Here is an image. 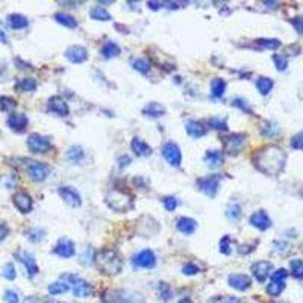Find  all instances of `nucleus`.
I'll use <instances>...</instances> for the list:
<instances>
[{"mask_svg": "<svg viewBox=\"0 0 303 303\" xmlns=\"http://www.w3.org/2000/svg\"><path fill=\"white\" fill-rule=\"evenodd\" d=\"M253 163L259 171L269 176H277L287 163V155L277 146H265L256 152Z\"/></svg>", "mask_w": 303, "mask_h": 303, "instance_id": "obj_1", "label": "nucleus"}, {"mask_svg": "<svg viewBox=\"0 0 303 303\" xmlns=\"http://www.w3.org/2000/svg\"><path fill=\"white\" fill-rule=\"evenodd\" d=\"M94 261L103 275H118L123 269L121 258L114 250H108V248H103V250L97 252Z\"/></svg>", "mask_w": 303, "mask_h": 303, "instance_id": "obj_2", "label": "nucleus"}, {"mask_svg": "<svg viewBox=\"0 0 303 303\" xmlns=\"http://www.w3.org/2000/svg\"><path fill=\"white\" fill-rule=\"evenodd\" d=\"M105 202H106V205H108L115 212H126V211H129L134 206L132 197L128 193H124L121 190L110 191L108 194H106Z\"/></svg>", "mask_w": 303, "mask_h": 303, "instance_id": "obj_3", "label": "nucleus"}, {"mask_svg": "<svg viewBox=\"0 0 303 303\" xmlns=\"http://www.w3.org/2000/svg\"><path fill=\"white\" fill-rule=\"evenodd\" d=\"M220 181H221L220 174H212V176L203 177V179H199L197 185H199V190L202 193H205L208 197H216V194L219 191Z\"/></svg>", "mask_w": 303, "mask_h": 303, "instance_id": "obj_4", "label": "nucleus"}, {"mask_svg": "<svg viewBox=\"0 0 303 303\" xmlns=\"http://www.w3.org/2000/svg\"><path fill=\"white\" fill-rule=\"evenodd\" d=\"M224 149L229 155H238L243 149H244V144H246V135L243 134H230L224 138Z\"/></svg>", "mask_w": 303, "mask_h": 303, "instance_id": "obj_5", "label": "nucleus"}, {"mask_svg": "<svg viewBox=\"0 0 303 303\" xmlns=\"http://www.w3.org/2000/svg\"><path fill=\"white\" fill-rule=\"evenodd\" d=\"M163 156L165 158V161L173 165V167H179L181 163H182V153H181V149L179 146L176 144V142H165L163 146Z\"/></svg>", "mask_w": 303, "mask_h": 303, "instance_id": "obj_6", "label": "nucleus"}, {"mask_svg": "<svg viewBox=\"0 0 303 303\" xmlns=\"http://www.w3.org/2000/svg\"><path fill=\"white\" fill-rule=\"evenodd\" d=\"M132 264L137 267V269H153V267L156 265V256H155L153 250H150V248H144V250L138 252L134 256Z\"/></svg>", "mask_w": 303, "mask_h": 303, "instance_id": "obj_7", "label": "nucleus"}, {"mask_svg": "<svg viewBox=\"0 0 303 303\" xmlns=\"http://www.w3.org/2000/svg\"><path fill=\"white\" fill-rule=\"evenodd\" d=\"M28 174H29V177L32 181L43 182L44 179H47V176L50 174V167L47 164H43V163L32 161V163H29Z\"/></svg>", "mask_w": 303, "mask_h": 303, "instance_id": "obj_8", "label": "nucleus"}, {"mask_svg": "<svg viewBox=\"0 0 303 303\" xmlns=\"http://www.w3.org/2000/svg\"><path fill=\"white\" fill-rule=\"evenodd\" d=\"M28 147L33 153H44L50 149V139L40 134H32L28 138Z\"/></svg>", "mask_w": 303, "mask_h": 303, "instance_id": "obj_9", "label": "nucleus"}, {"mask_svg": "<svg viewBox=\"0 0 303 303\" xmlns=\"http://www.w3.org/2000/svg\"><path fill=\"white\" fill-rule=\"evenodd\" d=\"M272 270H273V264L269 261H258L252 265V275L261 283L265 282L267 277L272 275Z\"/></svg>", "mask_w": 303, "mask_h": 303, "instance_id": "obj_10", "label": "nucleus"}, {"mask_svg": "<svg viewBox=\"0 0 303 303\" xmlns=\"http://www.w3.org/2000/svg\"><path fill=\"white\" fill-rule=\"evenodd\" d=\"M58 194L61 195V199H62L65 203H68L70 206H73V208H78V206H81V203H82L81 194H79L73 187H59Z\"/></svg>", "mask_w": 303, "mask_h": 303, "instance_id": "obj_11", "label": "nucleus"}, {"mask_svg": "<svg viewBox=\"0 0 303 303\" xmlns=\"http://www.w3.org/2000/svg\"><path fill=\"white\" fill-rule=\"evenodd\" d=\"M15 258L19 259L25 267H26V272L30 277L37 276L38 275V265H37V261L35 258L29 253V252H25V250H20L15 253Z\"/></svg>", "mask_w": 303, "mask_h": 303, "instance_id": "obj_12", "label": "nucleus"}, {"mask_svg": "<svg viewBox=\"0 0 303 303\" xmlns=\"http://www.w3.org/2000/svg\"><path fill=\"white\" fill-rule=\"evenodd\" d=\"M65 56L70 62L73 64H82L88 59V52L82 46H70L65 50Z\"/></svg>", "mask_w": 303, "mask_h": 303, "instance_id": "obj_13", "label": "nucleus"}, {"mask_svg": "<svg viewBox=\"0 0 303 303\" xmlns=\"http://www.w3.org/2000/svg\"><path fill=\"white\" fill-rule=\"evenodd\" d=\"M76 248H75V243L68 240V238H61L58 241V244L53 248V253L61 256V258H71L75 255Z\"/></svg>", "mask_w": 303, "mask_h": 303, "instance_id": "obj_14", "label": "nucleus"}, {"mask_svg": "<svg viewBox=\"0 0 303 303\" xmlns=\"http://www.w3.org/2000/svg\"><path fill=\"white\" fill-rule=\"evenodd\" d=\"M227 283L234 290L246 291V290H248L252 287V279H250V276H247V275H230L227 277Z\"/></svg>", "mask_w": 303, "mask_h": 303, "instance_id": "obj_15", "label": "nucleus"}, {"mask_svg": "<svg viewBox=\"0 0 303 303\" xmlns=\"http://www.w3.org/2000/svg\"><path fill=\"white\" fill-rule=\"evenodd\" d=\"M12 200H14L15 208L19 209L20 212L28 214V212L32 211L33 203H32V197H30V195H29L28 193H23V191L17 193V194L14 195V199H12Z\"/></svg>", "mask_w": 303, "mask_h": 303, "instance_id": "obj_16", "label": "nucleus"}, {"mask_svg": "<svg viewBox=\"0 0 303 303\" xmlns=\"http://www.w3.org/2000/svg\"><path fill=\"white\" fill-rule=\"evenodd\" d=\"M250 224L259 230H267L270 226H272V220L269 217V214H267L265 211H256L255 214H252L250 216Z\"/></svg>", "mask_w": 303, "mask_h": 303, "instance_id": "obj_17", "label": "nucleus"}, {"mask_svg": "<svg viewBox=\"0 0 303 303\" xmlns=\"http://www.w3.org/2000/svg\"><path fill=\"white\" fill-rule=\"evenodd\" d=\"M71 290H73V294L76 297H88L93 293L91 285L81 277H76L73 282H71Z\"/></svg>", "mask_w": 303, "mask_h": 303, "instance_id": "obj_18", "label": "nucleus"}, {"mask_svg": "<svg viewBox=\"0 0 303 303\" xmlns=\"http://www.w3.org/2000/svg\"><path fill=\"white\" fill-rule=\"evenodd\" d=\"M28 117L25 114H11L8 117V126L15 132H23L28 126Z\"/></svg>", "mask_w": 303, "mask_h": 303, "instance_id": "obj_19", "label": "nucleus"}, {"mask_svg": "<svg viewBox=\"0 0 303 303\" xmlns=\"http://www.w3.org/2000/svg\"><path fill=\"white\" fill-rule=\"evenodd\" d=\"M49 108L50 111H53L55 114L61 115V117H65L68 115V105L65 103V100L59 96H53L50 100H49Z\"/></svg>", "mask_w": 303, "mask_h": 303, "instance_id": "obj_20", "label": "nucleus"}, {"mask_svg": "<svg viewBox=\"0 0 303 303\" xmlns=\"http://www.w3.org/2000/svg\"><path fill=\"white\" fill-rule=\"evenodd\" d=\"M131 147L135 152V155L138 156H150L152 155V147L147 144L144 139H141L138 137H135L131 142Z\"/></svg>", "mask_w": 303, "mask_h": 303, "instance_id": "obj_21", "label": "nucleus"}, {"mask_svg": "<svg viewBox=\"0 0 303 303\" xmlns=\"http://www.w3.org/2000/svg\"><path fill=\"white\" fill-rule=\"evenodd\" d=\"M187 134L191 137V138H200L203 135H206V128L200 121H195V120H191L187 123Z\"/></svg>", "mask_w": 303, "mask_h": 303, "instance_id": "obj_22", "label": "nucleus"}, {"mask_svg": "<svg viewBox=\"0 0 303 303\" xmlns=\"http://www.w3.org/2000/svg\"><path fill=\"white\" fill-rule=\"evenodd\" d=\"M176 227L179 229L182 234L190 235V234L194 232L195 227H197V223H195V220H193L190 217H181L179 220L176 221Z\"/></svg>", "mask_w": 303, "mask_h": 303, "instance_id": "obj_23", "label": "nucleus"}, {"mask_svg": "<svg viewBox=\"0 0 303 303\" xmlns=\"http://www.w3.org/2000/svg\"><path fill=\"white\" fill-rule=\"evenodd\" d=\"M223 159H224V156H223V153H221L220 150H209V152L205 155V161H206V164H208L211 168L220 167V165L223 164Z\"/></svg>", "mask_w": 303, "mask_h": 303, "instance_id": "obj_24", "label": "nucleus"}, {"mask_svg": "<svg viewBox=\"0 0 303 303\" xmlns=\"http://www.w3.org/2000/svg\"><path fill=\"white\" fill-rule=\"evenodd\" d=\"M142 112H144L146 115L149 117H163L165 114V108L161 105V103H158V102H152L149 103L144 110H142Z\"/></svg>", "mask_w": 303, "mask_h": 303, "instance_id": "obj_25", "label": "nucleus"}, {"mask_svg": "<svg viewBox=\"0 0 303 303\" xmlns=\"http://www.w3.org/2000/svg\"><path fill=\"white\" fill-rule=\"evenodd\" d=\"M8 23H9V26L12 29H25L29 25L28 19H26L25 15H22V14H11L8 17Z\"/></svg>", "mask_w": 303, "mask_h": 303, "instance_id": "obj_26", "label": "nucleus"}, {"mask_svg": "<svg viewBox=\"0 0 303 303\" xmlns=\"http://www.w3.org/2000/svg\"><path fill=\"white\" fill-rule=\"evenodd\" d=\"M120 47H118V44H115L114 41H106L105 44H103V47H102V55H103V58H115V56H118L120 55Z\"/></svg>", "mask_w": 303, "mask_h": 303, "instance_id": "obj_27", "label": "nucleus"}, {"mask_svg": "<svg viewBox=\"0 0 303 303\" xmlns=\"http://www.w3.org/2000/svg\"><path fill=\"white\" fill-rule=\"evenodd\" d=\"M55 20H56L59 25H62V26H65V28H68V29H76V28H78V22H76L75 17H71V15H68V14H64V12L55 14Z\"/></svg>", "mask_w": 303, "mask_h": 303, "instance_id": "obj_28", "label": "nucleus"}, {"mask_svg": "<svg viewBox=\"0 0 303 303\" xmlns=\"http://www.w3.org/2000/svg\"><path fill=\"white\" fill-rule=\"evenodd\" d=\"M226 91V82L221 78H216L211 82V94L214 97H221Z\"/></svg>", "mask_w": 303, "mask_h": 303, "instance_id": "obj_29", "label": "nucleus"}, {"mask_svg": "<svg viewBox=\"0 0 303 303\" xmlns=\"http://www.w3.org/2000/svg\"><path fill=\"white\" fill-rule=\"evenodd\" d=\"M273 86H275V82L270 78H259L258 82H256V88L262 96L269 94L273 90Z\"/></svg>", "mask_w": 303, "mask_h": 303, "instance_id": "obj_30", "label": "nucleus"}, {"mask_svg": "<svg viewBox=\"0 0 303 303\" xmlns=\"http://www.w3.org/2000/svg\"><path fill=\"white\" fill-rule=\"evenodd\" d=\"M67 158H68V161L73 164L81 163L83 159V149L81 146H71L67 152Z\"/></svg>", "mask_w": 303, "mask_h": 303, "instance_id": "obj_31", "label": "nucleus"}, {"mask_svg": "<svg viewBox=\"0 0 303 303\" xmlns=\"http://www.w3.org/2000/svg\"><path fill=\"white\" fill-rule=\"evenodd\" d=\"M90 15H91V19L99 20V22H110L111 20V14L102 6H94L90 11Z\"/></svg>", "mask_w": 303, "mask_h": 303, "instance_id": "obj_32", "label": "nucleus"}, {"mask_svg": "<svg viewBox=\"0 0 303 303\" xmlns=\"http://www.w3.org/2000/svg\"><path fill=\"white\" fill-rule=\"evenodd\" d=\"M17 88H19L20 91H25V93H30V91H35V88H37V81L33 78H23L17 82Z\"/></svg>", "mask_w": 303, "mask_h": 303, "instance_id": "obj_33", "label": "nucleus"}, {"mask_svg": "<svg viewBox=\"0 0 303 303\" xmlns=\"http://www.w3.org/2000/svg\"><path fill=\"white\" fill-rule=\"evenodd\" d=\"M68 288H70V285H68L67 282H64V280H58V282H53V283L49 285V293H50L52 296H58V294H64V293H67Z\"/></svg>", "mask_w": 303, "mask_h": 303, "instance_id": "obj_34", "label": "nucleus"}, {"mask_svg": "<svg viewBox=\"0 0 303 303\" xmlns=\"http://www.w3.org/2000/svg\"><path fill=\"white\" fill-rule=\"evenodd\" d=\"M283 290H285V282H276V280H272L269 285H267V293H269L272 297H277V296H280Z\"/></svg>", "mask_w": 303, "mask_h": 303, "instance_id": "obj_35", "label": "nucleus"}, {"mask_svg": "<svg viewBox=\"0 0 303 303\" xmlns=\"http://www.w3.org/2000/svg\"><path fill=\"white\" fill-rule=\"evenodd\" d=\"M255 43H256V46H259L262 49H269V50H275V49L280 47V41L276 38H259Z\"/></svg>", "mask_w": 303, "mask_h": 303, "instance_id": "obj_36", "label": "nucleus"}, {"mask_svg": "<svg viewBox=\"0 0 303 303\" xmlns=\"http://www.w3.org/2000/svg\"><path fill=\"white\" fill-rule=\"evenodd\" d=\"M208 124L216 131H226L227 129V120L223 117H212L208 120Z\"/></svg>", "mask_w": 303, "mask_h": 303, "instance_id": "obj_37", "label": "nucleus"}, {"mask_svg": "<svg viewBox=\"0 0 303 303\" xmlns=\"http://www.w3.org/2000/svg\"><path fill=\"white\" fill-rule=\"evenodd\" d=\"M262 135L265 137H269V138H275L279 135V128H277V124L273 123V121H269V123H265L264 124V128L261 129Z\"/></svg>", "mask_w": 303, "mask_h": 303, "instance_id": "obj_38", "label": "nucleus"}, {"mask_svg": "<svg viewBox=\"0 0 303 303\" xmlns=\"http://www.w3.org/2000/svg\"><path fill=\"white\" fill-rule=\"evenodd\" d=\"M290 270H291V275L294 277L303 279V261H300V259L290 261Z\"/></svg>", "mask_w": 303, "mask_h": 303, "instance_id": "obj_39", "label": "nucleus"}, {"mask_svg": "<svg viewBox=\"0 0 303 303\" xmlns=\"http://www.w3.org/2000/svg\"><path fill=\"white\" fill-rule=\"evenodd\" d=\"M44 230L43 229H37V227H33V229H29L28 232H26V237L29 241L32 243H40L43 238H44Z\"/></svg>", "mask_w": 303, "mask_h": 303, "instance_id": "obj_40", "label": "nucleus"}, {"mask_svg": "<svg viewBox=\"0 0 303 303\" xmlns=\"http://www.w3.org/2000/svg\"><path fill=\"white\" fill-rule=\"evenodd\" d=\"M226 216L230 219V220H240L241 219V206L238 203H230L227 211H226Z\"/></svg>", "mask_w": 303, "mask_h": 303, "instance_id": "obj_41", "label": "nucleus"}, {"mask_svg": "<svg viewBox=\"0 0 303 303\" xmlns=\"http://www.w3.org/2000/svg\"><path fill=\"white\" fill-rule=\"evenodd\" d=\"M132 67H134L137 71H139V73H142V75H146L147 71L150 70V64H149L146 59H142V58L135 59V61H134V64H132Z\"/></svg>", "mask_w": 303, "mask_h": 303, "instance_id": "obj_42", "label": "nucleus"}, {"mask_svg": "<svg viewBox=\"0 0 303 303\" xmlns=\"http://www.w3.org/2000/svg\"><path fill=\"white\" fill-rule=\"evenodd\" d=\"M273 61H275V65L279 71H283V70H287L288 67V59L287 56H283V55H279V53H276V55H273Z\"/></svg>", "mask_w": 303, "mask_h": 303, "instance_id": "obj_43", "label": "nucleus"}, {"mask_svg": "<svg viewBox=\"0 0 303 303\" xmlns=\"http://www.w3.org/2000/svg\"><path fill=\"white\" fill-rule=\"evenodd\" d=\"M2 276L8 280H14L17 277V272H15V267L9 262L6 265H3V269H2Z\"/></svg>", "mask_w": 303, "mask_h": 303, "instance_id": "obj_44", "label": "nucleus"}, {"mask_svg": "<svg viewBox=\"0 0 303 303\" xmlns=\"http://www.w3.org/2000/svg\"><path fill=\"white\" fill-rule=\"evenodd\" d=\"M25 303H56L50 297H41V296H29L25 299Z\"/></svg>", "mask_w": 303, "mask_h": 303, "instance_id": "obj_45", "label": "nucleus"}, {"mask_svg": "<svg viewBox=\"0 0 303 303\" xmlns=\"http://www.w3.org/2000/svg\"><path fill=\"white\" fill-rule=\"evenodd\" d=\"M3 302L5 303H20V297L14 290H6L3 293Z\"/></svg>", "mask_w": 303, "mask_h": 303, "instance_id": "obj_46", "label": "nucleus"}, {"mask_svg": "<svg viewBox=\"0 0 303 303\" xmlns=\"http://www.w3.org/2000/svg\"><path fill=\"white\" fill-rule=\"evenodd\" d=\"M15 100L11 99V97H0V110L3 111H8V110H12L15 108Z\"/></svg>", "mask_w": 303, "mask_h": 303, "instance_id": "obj_47", "label": "nucleus"}, {"mask_svg": "<svg viewBox=\"0 0 303 303\" xmlns=\"http://www.w3.org/2000/svg\"><path fill=\"white\" fill-rule=\"evenodd\" d=\"M234 106H237V108H240L241 111H244V112H247V114H250V112H252L250 105L247 103V100H244V99H241V97L234 100Z\"/></svg>", "mask_w": 303, "mask_h": 303, "instance_id": "obj_48", "label": "nucleus"}, {"mask_svg": "<svg viewBox=\"0 0 303 303\" xmlns=\"http://www.w3.org/2000/svg\"><path fill=\"white\" fill-rule=\"evenodd\" d=\"M163 203H164V208H165L168 212H173V211L177 208V199H176V197H171V195H168V197H164Z\"/></svg>", "mask_w": 303, "mask_h": 303, "instance_id": "obj_49", "label": "nucleus"}, {"mask_svg": "<svg viewBox=\"0 0 303 303\" xmlns=\"http://www.w3.org/2000/svg\"><path fill=\"white\" fill-rule=\"evenodd\" d=\"M291 147L296 150H303V132H299L291 139Z\"/></svg>", "mask_w": 303, "mask_h": 303, "instance_id": "obj_50", "label": "nucleus"}, {"mask_svg": "<svg viewBox=\"0 0 303 303\" xmlns=\"http://www.w3.org/2000/svg\"><path fill=\"white\" fill-rule=\"evenodd\" d=\"M93 259H94V252H93V248L88 247L86 250H85V253L81 256V261H82V264H85V265H90V264L93 262Z\"/></svg>", "mask_w": 303, "mask_h": 303, "instance_id": "obj_51", "label": "nucleus"}, {"mask_svg": "<svg viewBox=\"0 0 303 303\" xmlns=\"http://www.w3.org/2000/svg\"><path fill=\"white\" fill-rule=\"evenodd\" d=\"M287 277H288V272L283 269H279L272 275V280H276V282H285Z\"/></svg>", "mask_w": 303, "mask_h": 303, "instance_id": "obj_52", "label": "nucleus"}, {"mask_svg": "<svg viewBox=\"0 0 303 303\" xmlns=\"http://www.w3.org/2000/svg\"><path fill=\"white\" fill-rule=\"evenodd\" d=\"M220 252L223 255H230V238L229 237H224L221 241H220Z\"/></svg>", "mask_w": 303, "mask_h": 303, "instance_id": "obj_53", "label": "nucleus"}, {"mask_svg": "<svg viewBox=\"0 0 303 303\" xmlns=\"http://www.w3.org/2000/svg\"><path fill=\"white\" fill-rule=\"evenodd\" d=\"M159 297H161V300H168L171 297V290L167 283H161V293H159Z\"/></svg>", "mask_w": 303, "mask_h": 303, "instance_id": "obj_54", "label": "nucleus"}, {"mask_svg": "<svg viewBox=\"0 0 303 303\" xmlns=\"http://www.w3.org/2000/svg\"><path fill=\"white\" fill-rule=\"evenodd\" d=\"M182 273L184 275H187V276H193V275H195V273H199V267H195L194 264H187L184 269H182Z\"/></svg>", "mask_w": 303, "mask_h": 303, "instance_id": "obj_55", "label": "nucleus"}, {"mask_svg": "<svg viewBox=\"0 0 303 303\" xmlns=\"http://www.w3.org/2000/svg\"><path fill=\"white\" fill-rule=\"evenodd\" d=\"M291 25L296 28V30L299 33H303V15H300V17H297V19L291 20Z\"/></svg>", "mask_w": 303, "mask_h": 303, "instance_id": "obj_56", "label": "nucleus"}, {"mask_svg": "<svg viewBox=\"0 0 303 303\" xmlns=\"http://www.w3.org/2000/svg\"><path fill=\"white\" fill-rule=\"evenodd\" d=\"M9 235V227L5 223H0V243Z\"/></svg>", "mask_w": 303, "mask_h": 303, "instance_id": "obj_57", "label": "nucleus"}, {"mask_svg": "<svg viewBox=\"0 0 303 303\" xmlns=\"http://www.w3.org/2000/svg\"><path fill=\"white\" fill-rule=\"evenodd\" d=\"M123 303H146V300L142 296H132V297H128Z\"/></svg>", "mask_w": 303, "mask_h": 303, "instance_id": "obj_58", "label": "nucleus"}, {"mask_svg": "<svg viewBox=\"0 0 303 303\" xmlns=\"http://www.w3.org/2000/svg\"><path fill=\"white\" fill-rule=\"evenodd\" d=\"M132 163V159L126 155V156H120L118 158V164H120V168H124V167H128L129 164Z\"/></svg>", "mask_w": 303, "mask_h": 303, "instance_id": "obj_59", "label": "nucleus"}, {"mask_svg": "<svg viewBox=\"0 0 303 303\" xmlns=\"http://www.w3.org/2000/svg\"><path fill=\"white\" fill-rule=\"evenodd\" d=\"M0 43H3V44H8V37H6V33L0 29Z\"/></svg>", "mask_w": 303, "mask_h": 303, "instance_id": "obj_60", "label": "nucleus"}, {"mask_svg": "<svg viewBox=\"0 0 303 303\" xmlns=\"http://www.w3.org/2000/svg\"><path fill=\"white\" fill-rule=\"evenodd\" d=\"M221 303H241L237 297H226Z\"/></svg>", "mask_w": 303, "mask_h": 303, "instance_id": "obj_61", "label": "nucleus"}, {"mask_svg": "<svg viewBox=\"0 0 303 303\" xmlns=\"http://www.w3.org/2000/svg\"><path fill=\"white\" fill-rule=\"evenodd\" d=\"M165 6H168L170 9H176V8H179V5H177V3H173V2H165Z\"/></svg>", "mask_w": 303, "mask_h": 303, "instance_id": "obj_62", "label": "nucleus"}, {"mask_svg": "<svg viewBox=\"0 0 303 303\" xmlns=\"http://www.w3.org/2000/svg\"><path fill=\"white\" fill-rule=\"evenodd\" d=\"M147 5L150 6V9H158V8H159V5H161V3H158V2H149Z\"/></svg>", "mask_w": 303, "mask_h": 303, "instance_id": "obj_63", "label": "nucleus"}, {"mask_svg": "<svg viewBox=\"0 0 303 303\" xmlns=\"http://www.w3.org/2000/svg\"><path fill=\"white\" fill-rule=\"evenodd\" d=\"M177 303H193V302H191L190 299H187V297H185V299H181V300L177 302Z\"/></svg>", "mask_w": 303, "mask_h": 303, "instance_id": "obj_64", "label": "nucleus"}]
</instances>
